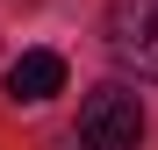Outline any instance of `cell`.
Instances as JSON below:
<instances>
[{"mask_svg":"<svg viewBox=\"0 0 158 150\" xmlns=\"http://www.w3.org/2000/svg\"><path fill=\"white\" fill-rule=\"evenodd\" d=\"M101 43L122 71L158 79V0H108L101 14Z\"/></svg>","mask_w":158,"mask_h":150,"instance_id":"cell-2","label":"cell"},{"mask_svg":"<svg viewBox=\"0 0 158 150\" xmlns=\"http://www.w3.org/2000/svg\"><path fill=\"white\" fill-rule=\"evenodd\" d=\"M65 93V57L58 50H22V57L7 64V100H22V107H36V100Z\"/></svg>","mask_w":158,"mask_h":150,"instance_id":"cell-3","label":"cell"},{"mask_svg":"<svg viewBox=\"0 0 158 150\" xmlns=\"http://www.w3.org/2000/svg\"><path fill=\"white\" fill-rule=\"evenodd\" d=\"M79 150H144V100L129 86H94L79 100Z\"/></svg>","mask_w":158,"mask_h":150,"instance_id":"cell-1","label":"cell"}]
</instances>
